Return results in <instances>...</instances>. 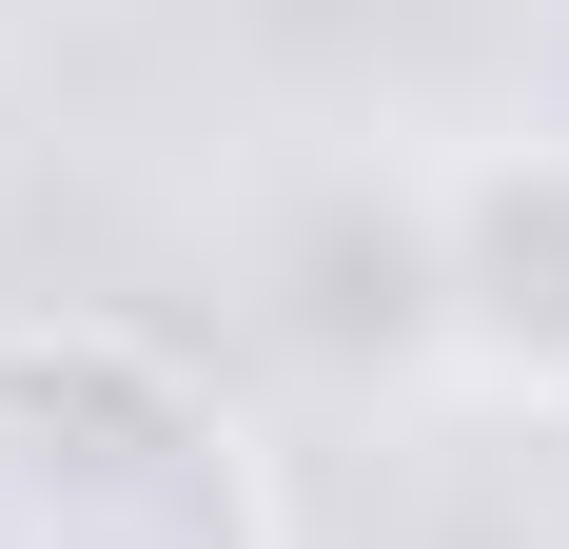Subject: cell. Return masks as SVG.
<instances>
[{
    "mask_svg": "<svg viewBox=\"0 0 569 549\" xmlns=\"http://www.w3.org/2000/svg\"><path fill=\"white\" fill-rule=\"evenodd\" d=\"M276 295H295V353L335 373H432V177H315L276 236Z\"/></svg>",
    "mask_w": 569,
    "mask_h": 549,
    "instance_id": "3",
    "label": "cell"
},
{
    "mask_svg": "<svg viewBox=\"0 0 569 549\" xmlns=\"http://www.w3.org/2000/svg\"><path fill=\"white\" fill-rule=\"evenodd\" d=\"M0 549H276V491L177 353L0 333Z\"/></svg>",
    "mask_w": 569,
    "mask_h": 549,
    "instance_id": "1",
    "label": "cell"
},
{
    "mask_svg": "<svg viewBox=\"0 0 569 549\" xmlns=\"http://www.w3.org/2000/svg\"><path fill=\"white\" fill-rule=\"evenodd\" d=\"M432 333H452L471 392L569 412V138L432 158Z\"/></svg>",
    "mask_w": 569,
    "mask_h": 549,
    "instance_id": "2",
    "label": "cell"
}]
</instances>
